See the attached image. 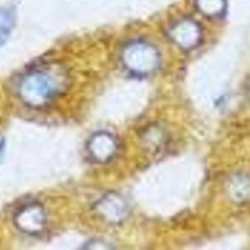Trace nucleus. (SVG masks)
<instances>
[{"label": "nucleus", "mask_w": 250, "mask_h": 250, "mask_svg": "<svg viewBox=\"0 0 250 250\" xmlns=\"http://www.w3.org/2000/svg\"><path fill=\"white\" fill-rule=\"evenodd\" d=\"M4 146H5V142L2 140L0 142V159L2 157V154H3V151H4Z\"/></svg>", "instance_id": "11"}, {"label": "nucleus", "mask_w": 250, "mask_h": 250, "mask_svg": "<svg viewBox=\"0 0 250 250\" xmlns=\"http://www.w3.org/2000/svg\"><path fill=\"white\" fill-rule=\"evenodd\" d=\"M96 215L108 224L122 223L129 215V205L125 198L116 192L104 194L94 205Z\"/></svg>", "instance_id": "4"}, {"label": "nucleus", "mask_w": 250, "mask_h": 250, "mask_svg": "<svg viewBox=\"0 0 250 250\" xmlns=\"http://www.w3.org/2000/svg\"><path fill=\"white\" fill-rule=\"evenodd\" d=\"M119 144L116 137L106 131L94 133L86 144V150L96 163L104 164L114 158L118 151Z\"/></svg>", "instance_id": "5"}, {"label": "nucleus", "mask_w": 250, "mask_h": 250, "mask_svg": "<svg viewBox=\"0 0 250 250\" xmlns=\"http://www.w3.org/2000/svg\"><path fill=\"white\" fill-rule=\"evenodd\" d=\"M121 62L132 74L146 76L154 72L160 63L157 49L143 40L131 41L121 51Z\"/></svg>", "instance_id": "2"}, {"label": "nucleus", "mask_w": 250, "mask_h": 250, "mask_svg": "<svg viewBox=\"0 0 250 250\" xmlns=\"http://www.w3.org/2000/svg\"><path fill=\"white\" fill-rule=\"evenodd\" d=\"M198 10L210 18L220 17L225 13L226 0H195Z\"/></svg>", "instance_id": "9"}, {"label": "nucleus", "mask_w": 250, "mask_h": 250, "mask_svg": "<svg viewBox=\"0 0 250 250\" xmlns=\"http://www.w3.org/2000/svg\"><path fill=\"white\" fill-rule=\"evenodd\" d=\"M230 197L237 202L250 200V177L240 174L234 176L229 186Z\"/></svg>", "instance_id": "7"}, {"label": "nucleus", "mask_w": 250, "mask_h": 250, "mask_svg": "<svg viewBox=\"0 0 250 250\" xmlns=\"http://www.w3.org/2000/svg\"><path fill=\"white\" fill-rule=\"evenodd\" d=\"M169 36L180 48L190 50L201 41L202 31L196 21L190 19H184L170 28Z\"/></svg>", "instance_id": "6"}, {"label": "nucleus", "mask_w": 250, "mask_h": 250, "mask_svg": "<svg viewBox=\"0 0 250 250\" xmlns=\"http://www.w3.org/2000/svg\"><path fill=\"white\" fill-rule=\"evenodd\" d=\"M162 131L157 127H150L145 133V143L150 148H157L161 146L163 135Z\"/></svg>", "instance_id": "10"}, {"label": "nucleus", "mask_w": 250, "mask_h": 250, "mask_svg": "<svg viewBox=\"0 0 250 250\" xmlns=\"http://www.w3.org/2000/svg\"><path fill=\"white\" fill-rule=\"evenodd\" d=\"M69 83V74L63 64L58 62H44L21 75L18 84V94L26 105L42 108L60 98Z\"/></svg>", "instance_id": "1"}, {"label": "nucleus", "mask_w": 250, "mask_h": 250, "mask_svg": "<svg viewBox=\"0 0 250 250\" xmlns=\"http://www.w3.org/2000/svg\"><path fill=\"white\" fill-rule=\"evenodd\" d=\"M16 22V11L12 6L0 9V46L8 40Z\"/></svg>", "instance_id": "8"}, {"label": "nucleus", "mask_w": 250, "mask_h": 250, "mask_svg": "<svg viewBox=\"0 0 250 250\" xmlns=\"http://www.w3.org/2000/svg\"><path fill=\"white\" fill-rule=\"evenodd\" d=\"M15 226L29 235L41 233L47 224L44 207L39 202H28L21 205L14 214Z\"/></svg>", "instance_id": "3"}]
</instances>
